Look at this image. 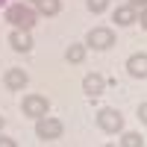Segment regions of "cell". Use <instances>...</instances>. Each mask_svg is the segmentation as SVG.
Returning <instances> with one entry per match:
<instances>
[{"mask_svg":"<svg viewBox=\"0 0 147 147\" xmlns=\"http://www.w3.org/2000/svg\"><path fill=\"white\" fill-rule=\"evenodd\" d=\"M85 53H88V47H85V44H71L68 50H65V59H68L71 65H80L82 59H85Z\"/></svg>","mask_w":147,"mask_h":147,"instance_id":"12","label":"cell"},{"mask_svg":"<svg viewBox=\"0 0 147 147\" xmlns=\"http://www.w3.org/2000/svg\"><path fill=\"white\" fill-rule=\"evenodd\" d=\"M138 121L147 127V103H138Z\"/></svg>","mask_w":147,"mask_h":147,"instance_id":"16","label":"cell"},{"mask_svg":"<svg viewBox=\"0 0 147 147\" xmlns=\"http://www.w3.org/2000/svg\"><path fill=\"white\" fill-rule=\"evenodd\" d=\"M6 24H12L15 30H32L38 24V12L30 3H12L6 9Z\"/></svg>","mask_w":147,"mask_h":147,"instance_id":"1","label":"cell"},{"mask_svg":"<svg viewBox=\"0 0 147 147\" xmlns=\"http://www.w3.org/2000/svg\"><path fill=\"white\" fill-rule=\"evenodd\" d=\"M38 15H47V18H53V15H59L62 12V0H38V3L32 6Z\"/></svg>","mask_w":147,"mask_h":147,"instance_id":"11","label":"cell"},{"mask_svg":"<svg viewBox=\"0 0 147 147\" xmlns=\"http://www.w3.org/2000/svg\"><path fill=\"white\" fill-rule=\"evenodd\" d=\"M3 3H6V0H0V6H3Z\"/></svg>","mask_w":147,"mask_h":147,"instance_id":"22","label":"cell"},{"mask_svg":"<svg viewBox=\"0 0 147 147\" xmlns=\"http://www.w3.org/2000/svg\"><path fill=\"white\" fill-rule=\"evenodd\" d=\"M85 47H91V50H109V47H115V30H109V27L88 30V35H85Z\"/></svg>","mask_w":147,"mask_h":147,"instance_id":"5","label":"cell"},{"mask_svg":"<svg viewBox=\"0 0 147 147\" xmlns=\"http://www.w3.org/2000/svg\"><path fill=\"white\" fill-rule=\"evenodd\" d=\"M82 91L88 94V97H100V94L106 91V77H103V74H97V71L85 74V77H82Z\"/></svg>","mask_w":147,"mask_h":147,"instance_id":"7","label":"cell"},{"mask_svg":"<svg viewBox=\"0 0 147 147\" xmlns=\"http://www.w3.org/2000/svg\"><path fill=\"white\" fill-rule=\"evenodd\" d=\"M127 74L132 80H147V53H132L127 59Z\"/></svg>","mask_w":147,"mask_h":147,"instance_id":"9","label":"cell"},{"mask_svg":"<svg viewBox=\"0 0 147 147\" xmlns=\"http://www.w3.org/2000/svg\"><path fill=\"white\" fill-rule=\"evenodd\" d=\"M97 127H100L106 136H118V132H124V115L118 112L112 106H103L100 112H97Z\"/></svg>","mask_w":147,"mask_h":147,"instance_id":"2","label":"cell"},{"mask_svg":"<svg viewBox=\"0 0 147 147\" xmlns=\"http://www.w3.org/2000/svg\"><path fill=\"white\" fill-rule=\"evenodd\" d=\"M127 6H132V9L138 12V9H144V6H147V0H127Z\"/></svg>","mask_w":147,"mask_h":147,"instance_id":"18","label":"cell"},{"mask_svg":"<svg viewBox=\"0 0 147 147\" xmlns=\"http://www.w3.org/2000/svg\"><path fill=\"white\" fill-rule=\"evenodd\" d=\"M9 47L15 53H30L32 50V35H30V30H12L9 32Z\"/></svg>","mask_w":147,"mask_h":147,"instance_id":"8","label":"cell"},{"mask_svg":"<svg viewBox=\"0 0 147 147\" xmlns=\"http://www.w3.org/2000/svg\"><path fill=\"white\" fill-rule=\"evenodd\" d=\"M103 147H118V144H112V141H106V144H103Z\"/></svg>","mask_w":147,"mask_h":147,"instance_id":"20","label":"cell"},{"mask_svg":"<svg viewBox=\"0 0 147 147\" xmlns=\"http://www.w3.org/2000/svg\"><path fill=\"white\" fill-rule=\"evenodd\" d=\"M21 112H24V118H44L47 112H50V100H47L44 94H27L21 100Z\"/></svg>","mask_w":147,"mask_h":147,"instance_id":"3","label":"cell"},{"mask_svg":"<svg viewBox=\"0 0 147 147\" xmlns=\"http://www.w3.org/2000/svg\"><path fill=\"white\" fill-rule=\"evenodd\" d=\"M118 147H144V138L138 136V132H121Z\"/></svg>","mask_w":147,"mask_h":147,"instance_id":"13","label":"cell"},{"mask_svg":"<svg viewBox=\"0 0 147 147\" xmlns=\"http://www.w3.org/2000/svg\"><path fill=\"white\" fill-rule=\"evenodd\" d=\"M27 3H32V6H35V3H38V0H27Z\"/></svg>","mask_w":147,"mask_h":147,"instance_id":"21","label":"cell"},{"mask_svg":"<svg viewBox=\"0 0 147 147\" xmlns=\"http://www.w3.org/2000/svg\"><path fill=\"white\" fill-rule=\"evenodd\" d=\"M3 127H6V118H3V115H0V129H3Z\"/></svg>","mask_w":147,"mask_h":147,"instance_id":"19","label":"cell"},{"mask_svg":"<svg viewBox=\"0 0 147 147\" xmlns=\"http://www.w3.org/2000/svg\"><path fill=\"white\" fill-rule=\"evenodd\" d=\"M0 147H18V141L9 138V136H0Z\"/></svg>","mask_w":147,"mask_h":147,"instance_id":"17","label":"cell"},{"mask_svg":"<svg viewBox=\"0 0 147 147\" xmlns=\"http://www.w3.org/2000/svg\"><path fill=\"white\" fill-rule=\"evenodd\" d=\"M62 132H65V127H62L59 118L44 115V118L35 121V136H38L41 141H56V138H62Z\"/></svg>","mask_w":147,"mask_h":147,"instance_id":"4","label":"cell"},{"mask_svg":"<svg viewBox=\"0 0 147 147\" xmlns=\"http://www.w3.org/2000/svg\"><path fill=\"white\" fill-rule=\"evenodd\" d=\"M136 18H138V12L132 9V6H118L115 12H112V21L118 24V27H132V24H136Z\"/></svg>","mask_w":147,"mask_h":147,"instance_id":"10","label":"cell"},{"mask_svg":"<svg viewBox=\"0 0 147 147\" xmlns=\"http://www.w3.org/2000/svg\"><path fill=\"white\" fill-rule=\"evenodd\" d=\"M136 24H141V30H147V6H144V9H138V18H136Z\"/></svg>","mask_w":147,"mask_h":147,"instance_id":"15","label":"cell"},{"mask_svg":"<svg viewBox=\"0 0 147 147\" xmlns=\"http://www.w3.org/2000/svg\"><path fill=\"white\" fill-rule=\"evenodd\" d=\"M85 6H88V12H94V15H103L109 9V0H85Z\"/></svg>","mask_w":147,"mask_h":147,"instance_id":"14","label":"cell"},{"mask_svg":"<svg viewBox=\"0 0 147 147\" xmlns=\"http://www.w3.org/2000/svg\"><path fill=\"white\" fill-rule=\"evenodd\" d=\"M27 82H30V74L24 71V68H9L3 71V85L9 91H24L27 88Z\"/></svg>","mask_w":147,"mask_h":147,"instance_id":"6","label":"cell"}]
</instances>
